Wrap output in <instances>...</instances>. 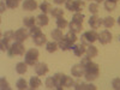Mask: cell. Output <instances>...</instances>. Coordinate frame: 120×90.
<instances>
[{"mask_svg":"<svg viewBox=\"0 0 120 90\" xmlns=\"http://www.w3.org/2000/svg\"><path fill=\"white\" fill-rule=\"evenodd\" d=\"M84 67V77L88 82H93L95 79H97V77L100 76V68L98 65L91 61V58H84L82 59L81 63Z\"/></svg>","mask_w":120,"mask_h":90,"instance_id":"1","label":"cell"},{"mask_svg":"<svg viewBox=\"0 0 120 90\" xmlns=\"http://www.w3.org/2000/svg\"><path fill=\"white\" fill-rule=\"evenodd\" d=\"M24 53H25V48L23 46V42H18V41L12 43L7 51L8 56H11V58L15 55H24Z\"/></svg>","mask_w":120,"mask_h":90,"instance_id":"2","label":"cell"},{"mask_svg":"<svg viewBox=\"0 0 120 90\" xmlns=\"http://www.w3.org/2000/svg\"><path fill=\"white\" fill-rule=\"evenodd\" d=\"M65 6L67 10L73 12H82V10L85 6V3L82 1V0H67L65 3Z\"/></svg>","mask_w":120,"mask_h":90,"instance_id":"3","label":"cell"},{"mask_svg":"<svg viewBox=\"0 0 120 90\" xmlns=\"http://www.w3.org/2000/svg\"><path fill=\"white\" fill-rule=\"evenodd\" d=\"M38 51L35 48H31V49H29V51L25 53L24 58H25V63L29 65V66H34L37 64V60H38Z\"/></svg>","mask_w":120,"mask_h":90,"instance_id":"4","label":"cell"},{"mask_svg":"<svg viewBox=\"0 0 120 90\" xmlns=\"http://www.w3.org/2000/svg\"><path fill=\"white\" fill-rule=\"evenodd\" d=\"M81 40H82L83 45H89L90 46V45H93L96 40H98V34L96 33V30H89V31H85L82 35Z\"/></svg>","mask_w":120,"mask_h":90,"instance_id":"5","label":"cell"},{"mask_svg":"<svg viewBox=\"0 0 120 90\" xmlns=\"http://www.w3.org/2000/svg\"><path fill=\"white\" fill-rule=\"evenodd\" d=\"M29 35L30 34L26 31V29H24V28L18 29V30H16V31H15V40H16V41H18V42H24L25 40L28 38Z\"/></svg>","mask_w":120,"mask_h":90,"instance_id":"6","label":"cell"},{"mask_svg":"<svg viewBox=\"0 0 120 90\" xmlns=\"http://www.w3.org/2000/svg\"><path fill=\"white\" fill-rule=\"evenodd\" d=\"M54 82H55V89L58 90H63L64 88V83H65V78H66V75L64 73H55L54 76Z\"/></svg>","mask_w":120,"mask_h":90,"instance_id":"7","label":"cell"},{"mask_svg":"<svg viewBox=\"0 0 120 90\" xmlns=\"http://www.w3.org/2000/svg\"><path fill=\"white\" fill-rule=\"evenodd\" d=\"M98 41L101 45H108L112 42V34L108 30H103L101 34H98Z\"/></svg>","mask_w":120,"mask_h":90,"instance_id":"8","label":"cell"},{"mask_svg":"<svg viewBox=\"0 0 120 90\" xmlns=\"http://www.w3.org/2000/svg\"><path fill=\"white\" fill-rule=\"evenodd\" d=\"M48 65L46 63H37L35 65V72L37 76H45L48 72Z\"/></svg>","mask_w":120,"mask_h":90,"instance_id":"9","label":"cell"},{"mask_svg":"<svg viewBox=\"0 0 120 90\" xmlns=\"http://www.w3.org/2000/svg\"><path fill=\"white\" fill-rule=\"evenodd\" d=\"M71 73L73 77H82L84 75V67L82 64H76L71 68Z\"/></svg>","mask_w":120,"mask_h":90,"instance_id":"10","label":"cell"},{"mask_svg":"<svg viewBox=\"0 0 120 90\" xmlns=\"http://www.w3.org/2000/svg\"><path fill=\"white\" fill-rule=\"evenodd\" d=\"M101 24H102V21H101V18H100L97 15H93L91 17H90L89 25L91 26L93 29H98L100 26H101Z\"/></svg>","mask_w":120,"mask_h":90,"instance_id":"11","label":"cell"},{"mask_svg":"<svg viewBox=\"0 0 120 90\" xmlns=\"http://www.w3.org/2000/svg\"><path fill=\"white\" fill-rule=\"evenodd\" d=\"M36 8H37V3L35 0H24L23 10H25V11H35Z\"/></svg>","mask_w":120,"mask_h":90,"instance_id":"12","label":"cell"},{"mask_svg":"<svg viewBox=\"0 0 120 90\" xmlns=\"http://www.w3.org/2000/svg\"><path fill=\"white\" fill-rule=\"evenodd\" d=\"M36 22L38 24V26H45L49 23V18L46 13H41V15H38L36 17Z\"/></svg>","mask_w":120,"mask_h":90,"instance_id":"13","label":"cell"},{"mask_svg":"<svg viewBox=\"0 0 120 90\" xmlns=\"http://www.w3.org/2000/svg\"><path fill=\"white\" fill-rule=\"evenodd\" d=\"M72 49H73V54H75L76 56H82V55L85 53V51H86V48H85V46H84L83 43L73 46Z\"/></svg>","mask_w":120,"mask_h":90,"instance_id":"14","label":"cell"},{"mask_svg":"<svg viewBox=\"0 0 120 90\" xmlns=\"http://www.w3.org/2000/svg\"><path fill=\"white\" fill-rule=\"evenodd\" d=\"M68 26H70V31H72L75 34L81 33L82 29H83V24L82 23H77V22H73V21L68 24Z\"/></svg>","mask_w":120,"mask_h":90,"instance_id":"15","label":"cell"},{"mask_svg":"<svg viewBox=\"0 0 120 90\" xmlns=\"http://www.w3.org/2000/svg\"><path fill=\"white\" fill-rule=\"evenodd\" d=\"M75 89L77 90H96V86L94 84H86V83H77L75 84Z\"/></svg>","mask_w":120,"mask_h":90,"instance_id":"16","label":"cell"},{"mask_svg":"<svg viewBox=\"0 0 120 90\" xmlns=\"http://www.w3.org/2000/svg\"><path fill=\"white\" fill-rule=\"evenodd\" d=\"M85 54H86V56L88 58H95V56H97V54H98V51H97V48L95 47V46H91L90 45L88 48H86V51H85Z\"/></svg>","mask_w":120,"mask_h":90,"instance_id":"17","label":"cell"},{"mask_svg":"<svg viewBox=\"0 0 120 90\" xmlns=\"http://www.w3.org/2000/svg\"><path fill=\"white\" fill-rule=\"evenodd\" d=\"M51 35H52V38H53V41H56V42L61 41V40L64 38L63 31H61V30H60L59 28H58V29H55V30H53V31L51 33Z\"/></svg>","mask_w":120,"mask_h":90,"instance_id":"18","label":"cell"},{"mask_svg":"<svg viewBox=\"0 0 120 90\" xmlns=\"http://www.w3.org/2000/svg\"><path fill=\"white\" fill-rule=\"evenodd\" d=\"M64 40H65V41H67L70 45H73V43L77 41V36H76V34H75V33L68 31L66 35H64Z\"/></svg>","mask_w":120,"mask_h":90,"instance_id":"19","label":"cell"},{"mask_svg":"<svg viewBox=\"0 0 120 90\" xmlns=\"http://www.w3.org/2000/svg\"><path fill=\"white\" fill-rule=\"evenodd\" d=\"M58 48H59V45L56 43V41L47 42V45H46V49H47V52H48V53H54Z\"/></svg>","mask_w":120,"mask_h":90,"instance_id":"20","label":"cell"},{"mask_svg":"<svg viewBox=\"0 0 120 90\" xmlns=\"http://www.w3.org/2000/svg\"><path fill=\"white\" fill-rule=\"evenodd\" d=\"M33 40H34V43H35L36 46H42L43 43L47 42V38H46V35H45V34H40L38 36L34 37Z\"/></svg>","mask_w":120,"mask_h":90,"instance_id":"21","label":"cell"},{"mask_svg":"<svg viewBox=\"0 0 120 90\" xmlns=\"http://www.w3.org/2000/svg\"><path fill=\"white\" fill-rule=\"evenodd\" d=\"M26 70H28V64L26 63H18L16 65V71L19 75H24L26 72Z\"/></svg>","mask_w":120,"mask_h":90,"instance_id":"22","label":"cell"},{"mask_svg":"<svg viewBox=\"0 0 120 90\" xmlns=\"http://www.w3.org/2000/svg\"><path fill=\"white\" fill-rule=\"evenodd\" d=\"M102 24H103L107 29H109V28L114 26V24H115V19H114L113 17H106V18L102 19Z\"/></svg>","mask_w":120,"mask_h":90,"instance_id":"23","label":"cell"},{"mask_svg":"<svg viewBox=\"0 0 120 90\" xmlns=\"http://www.w3.org/2000/svg\"><path fill=\"white\" fill-rule=\"evenodd\" d=\"M42 82L38 77H31L30 78V88L31 89H37L38 86H41Z\"/></svg>","mask_w":120,"mask_h":90,"instance_id":"24","label":"cell"},{"mask_svg":"<svg viewBox=\"0 0 120 90\" xmlns=\"http://www.w3.org/2000/svg\"><path fill=\"white\" fill-rule=\"evenodd\" d=\"M116 8V3L114 1H111V0H106L105 1V10L108 12H112Z\"/></svg>","mask_w":120,"mask_h":90,"instance_id":"25","label":"cell"},{"mask_svg":"<svg viewBox=\"0 0 120 90\" xmlns=\"http://www.w3.org/2000/svg\"><path fill=\"white\" fill-rule=\"evenodd\" d=\"M67 25H68V23H67L66 19L64 18V16L56 18V26H58L59 29H65Z\"/></svg>","mask_w":120,"mask_h":90,"instance_id":"26","label":"cell"},{"mask_svg":"<svg viewBox=\"0 0 120 90\" xmlns=\"http://www.w3.org/2000/svg\"><path fill=\"white\" fill-rule=\"evenodd\" d=\"M35 23H36V18H34V17H25V18L23 19V24H24V26H28V28L34 26Z\"/></svg>","mask_w":120,"mask_h":90,"instance_id":"27","label":"cell"},{"mask_svg":"<svg viewBox=\"0 0 120 90\" xmlns=\"http://www.w3.org/2000/svg\"><path fill=\"white\" fill-rule=\"evenodd\" d=\"M59 48L60 49H63V51H71L72 49V45H70L67 41H65V40L63 38L61 41H59Z\"/></svg>","mask_w":120,"mask_h":90,"instance_id":"28","label":"cell"},{"mask_svg":"<svg viewBox=\"0 0 120 90\" xmlns=\"http://www.w3.org/2000/svg\"><path fill=\"white\" fill-rule=\"evenodd\" d=\"M11 41L10 40H7V38H5V37H3L1 38V42H0V47H1V51H8V48L11 47Z\"/></svg>","mask_w":120,"mask_h":90,"instance_id":"29","label":"cell"},{"mask_svg":"<svg viewBox=\"0 0 120 90\" xmlns=\"http://www.w3.org/2000/svg\"><path fill=\"white\" fill-rule=\"evenodd\" d=\"M29 34H30V36H31V37L34 38V37L38 36L40 34H42V31H41V29H40V26H38V25H34V26L30 28Z\"/></svg>","mask_w":120,"mask_h":90,"instance_id":"30","label":"cell"},{"mask_svg":"<svg viewBox=\"0 0 120 90\" xmlns=\"http://www.w3.org/2000/svg\"><path fill=\"white\" fill-rule=\"evenodd\" d=\"M40 8H41V11H42V13H48V12H52V5L49 4V3H47V1H45V3H42L41 5H40Z\"/></svg>","mask_w":120,"mask_h":90,"instance_id":"31","label":"cell"},{"mask_svg":"<svg viewBox=\"0 0 120 90\" xmlns=\"http://www.w3.org/2000/svg\"><path fill=\"white\" fill-rule=\"evenodd\" d=\"M51 15H52L53 17H55V18L61 17V16H64V10H63V8H60V7H55V8L52 10Z\"/></svg>","mask_w":120,"mask_h":90,"instance_id":"32","label":"cell"},{"mask_svg":"<svg viewBox=\"0 0 120 90\" xmlns=\"http://www.w3.org/2000/svg\"><path fill=\"white\" fill-rule=\"evenodd\" d=\"M16 86H17L18 89H21V90H24V89H26V88H28L26 81H25L24 78L18 79V81H17V83H16Z\"/></svg>","mask_w":120,"mask_h":90,"instance_id":"33","label":"cell"},{"mask_svg":"<svg viewBox=\"0 0 120 90\" xmlns=\"http://www.w3.org/2000/svg\"><path fill=\"white\" fill-rule=\"evenodd\" d=\"M83 19H84V15L81 13V12H76L75 16L72 17V21L73 22H77V23H82L83 24Z\"/></svg>","mask_w":120,"mask_h":90,"instance_id":"34","label":"cell"},{"mask_svg":"<svg viewBox=\"0 0 120 90\" xmlns=\"http://www.w3.org/2000/svg\"><path fill=\"white\" fill-rule=\"evenodd\" d=\"M98 4L97 3H91V4H90L89 5V11H90V13H91V15H97V12H98Z\"/></svg>","mask_w":120,"mask_h":90,"instance_id":"35","label":"cell"},{"mask_svg":"<svg viewBox=\"0 0 120 90\" xmlns=\"http://www.w3.org/2000/svg\"><path fill=\"white\" fill-rule=\"evenodd\" d=\"M19 5L18 0H6V6L8 8H17Z\"/></svg>","mask_w":120,"mask_h":90,"instance_id":"36","label":"cell"},{"mask_svg":"<svg viewBox=\"0 0 120 90\" xmlns=\"http://www.w3.org/2000/svg\"><path fill=\"white\" fill-rule=\"evenodd\" d=\"M46 86L48 89H53L55 88V82H54V77H48L46 79Z\"/></svg>","mask_w":120,"mask_h":90,"instance_id":"37","label":"cell"},{"mask_svg":"<svg viewBox=\"0 0 120 90\" xmlns=\"http://www.w3.org/2000/svg\"><path fill=\"white\" fill-rule=\"evenodd\" d=\"M73 85H75L73 79H72L71 77L66 76V78H65V83H64V88H72Z\"/></svg>","mask_w":120,"mask_h":90,"instance_id":"38","label":"cell"},{"mask_svg":"<svg viewBox=\"0 0 120 90\" xmlns=\"http://www.w3.org/2000/svg\"><path fill=\"white\" fill-rule=\"evenodd\" d=\"M112 86L115 90H120V78H114L112 81Z\"/></svg>","mask_w":120,"mask_h":90,"instance_id":"39","label":"cell"},{"mask_svg":"<svg viewBox=\"0 0 120 90\" xmlns=\"http://www.w3.org/2000/svg\"><path fill=\"white\" fill-rule=\"evenodd\" d=\"M0 84H1V89L4 90V89H10V85H8V83H7V81L5 78H1L0 79Z\"/></svg>","mask_w":120,"mask_h":90,"instance_id":"40","label":"cell"},{"mask_svg":"<svg viewBox=\"0 0 120 90\" xmlns=\"http://www.w3.org/2000/svg\"><path fill=\"white\" fill-rule=\"evenodd\" d=\"M53 1H54L55 4H58V5H61L63 3H66L65 0H53Z\"/></svg>","mask_w":120,"mask_h":90,"instance_id":"41","label":"cell"},{"mask_svg":"<svg viewBox=\"0 0 120 90\" xmlns=\"http://www.w3.org/2000/svg\"><path fill=\"white\" fill-rule=\"evenodd\" d=\"M4 11H5V10H4V3H1V10H0V12L3 13Z\"/></svg>","mask_w":120,"mask_h":90,"instance_id":"42","label":"cell"},{"mask_svg":"<svg viewBox=\"0 0 120 90\" xmlns=\"http://www.w3.org/2000/svg\"><path fill=\"white\" fill-rule=\"evenodd\" d=\"M102 1H105V0H96V3H97V4H100V3H102Z\"/></svg>","mask_w":120,"mask_h":90,"instance_id":"43","label":"cell"},{"mask_svg":"<svg viewBox=\"0 0 120 90\" xmlns=\"http://www.w3.org/2000/svg\"><path fill=\"white\" fill-rule=\"evenodd\" d=\"M118 24H119V25H120V17H119V18H118Z\"/></svg>","mask_w":120,"mask_h":90,"instance_id":"44","label":"cell"},{"mask_svg":"<svg viewBox=\"0 0 120 90\" xmlns=\"http://www.w3.org/2000/svg\"><path fill=\"white\" fill-rule=\"evenodd\" d=\"M111 1H114V3H116V1H118V0H111Z\"/></svg>","mask_w":120,"mask_h":90,"instance_id":"45","label":"cell"},{"mask_svg":"<svg viewBox=\"0 0 120 90\" xmlns=\"http://www.w3.org/2000/svg\"><path fill=\"white\" fill-rule=\"evenodd\" d=\"M119 41H120V37H119Z\"/></svg>","mask_w":120,"mask_h":90,"instance_id":"46","label":"cell"},{"mask_svg":"<svg viewBox=\"0 0 120 90\" xmlns=\"http://www.w3.org/2000/svg\"><path fill=\"white\" fill-rule=\"evenodd\" d=\"M18 1H19V0H18Z\"/></svg>","mask_w":120,"mask_h":90,"instance_id":"47","label":"cell"}]
</instances>
